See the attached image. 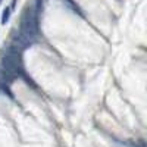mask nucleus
<instances>
[{
  "label": "nucleus",
  "instance_id": "1",
  "mask_svg": "<svg viewBox=\"0 0 147 147\" xmlns=\"http://www.w3.org/2000/svg\"><path fill=\"white\" fill-rule=\"evenodd\" d=\"M21 68V55L18 52V49L15 46H10L6 53L3 55L2 59V74L5 80H12L16 77V74L19 72Z\"/></svg>",
  "mask_w": 147,
  "mask_h": 147
},
{
  "label": "nucleus",
  "instance_id": "2",
  "mask_svg": "<svg viewBox=\"0 0 147 147\" xmlns=\"http://www.w3.org/2000/svg\"><path fill=\"white\" fill-rule=\"evenodd\" d=\"M19 32L24 34L25 37L32 40V37L37 34L38 31V24H37V16L34 13V10L31 7L25 9L22 13V19H21V24H19Z\"/></svg>",
  "mask_w": 147,
  "mask_h": 147
},
{
  "label": "nucleus",
  "instance_id": "3",
  "mask_svg": "<svg viewBox=\"0 0 147 147\" xmlns=\"http://www.w3.org/2000/svg\"><path fill=\"white\" fill-rule=\"evenodd\" d=\"M12 10H13V9H12V7H5V10H3V13H2V24H3V25H6V24H7V21H9V18H10V13H12Z\"/></svg>",
  "mask_w": 147,
  "mask_h": 147
},
{
  "label": "nucleus",
  "instance_id": "4",
  "mask_svg": "<svg viewBox=\"0 0 147 147\" xmlns=\"http://www.w3.org/2000/svg\"><path fill=\"white\" fill-rule=\"evenodd\" d=\"M0 3H2V0H0Z\"/></svg>",
  "mask_w": 147,
  "mask_h": 147
}]
</instances>
